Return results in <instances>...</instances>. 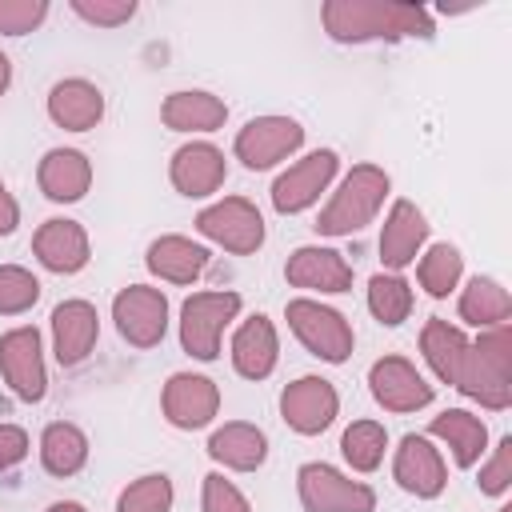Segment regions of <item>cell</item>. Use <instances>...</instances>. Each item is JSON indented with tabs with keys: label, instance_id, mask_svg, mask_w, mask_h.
Segmentation results:
<instances>
[{
	"label": "cell",
	"instance_id": "1",
	"mask_svg": "<svg viewBox=\"0 0 512 512\" xmlns=\"http://www.w3.org/2000/svg\"><path fill=\"white\" fill-rule=\"evenodd\" d=\"M324 32L336 44H368V40H432L436 24L424 4L396 0H328L320 8Z\"/></svg>",
	"mask_w": 512,
	"mask_h": 512
},
{
	"label": "cell",
	"instance_id": "2",
	"mask_svg": "<svg viewBox=\"0 0 512 512\" xmlns=\"http://www.w3.org/2000/svg\"><path fill=\"white\" fill-rule=\"evenodd\" d=\"M452 388L488 412H504L512 404V328L508 324L468 340V352L460 360Z\"/></svg>",
	"mask_w": 512,
	"mask_h": 512
},
{
	"label": "cell",
	"instance_id": "3",
	"mask_svg": "<svg viewBox=\"0 0 512 512\" xmlns=\"http://www.w3.org/2000/svg\"><path fill=\"white\" fill-rule=\"evenodd\" d=\"M392 192V176L380 168V164H352V172H344V180L336 184V192L328 196V204L320 208L316 216V232L320 236H352V232H364L384 200Z\"/></svg>",
	"mask_w": 512,
	"mask_h": 512
},
{
	"label": "cell",
	"instance_id": "4",
	"mask_svg": "<svg viewBox=\"0 0 512 512\" xmlns=\"http://www.w3.org/2000/svg\"><path fill=\"white\" fill-rule=\"evenodd\" d=\"M244 300L232 288H212V292H192L180 304V348L192 360H216L224 332L232 328V320L240 316Z\"/></svg>",
	"mask_w": 512,
	"mask_h": 512
},
{
	"label": "cell",
	"instance_id": "5",
	"mask_svg": "<svg viewBox=\"0 0 512 512\" xmlns=\"http://www.w3.org/2000/svg\"><path fill=\"white\" fill-rule=\"evenodd\" d=\"M284 320L292 328V336L324 364H344L356 348V332L348 324L344 312H336L332 304L316 300V296H296L284 304Z\"/></svg>",
	"mask_w": 512,
	"mask_h": 512
},
{
	"label": "cell",
	"instance_id": "6",
	"mask_svg": "<svg viewBox=\"0 0 512 512\" xmlns=\"http://www.w3.org/2000/svg\"><path fill=\"white\" fill-rule=\"evenodd\" d=\"M196 232L204 240H212L216 248L232 252V256H252L264 248L268 240V228H264V216L260 208L248 200V196H224V200H212L208 208L196 212Z\"/></svg>",
	"mask_w": 512,
	"mask_h": 512
},
{
	"label": "cell",
	"instance_id": "7",
	"mask_svg": "<svg viewBox=\"0 0 512 512\" xmlns=\"http://www.w3.org/2000/svg\"><path fill=\"white\" fill-rule=\"evenodd\" d=\"M296 496L304 512H376V492L364 480H352L336 464L308 460L296 468Z\"/></svg>",
	"mask_w": 512,
	"mask_h": 512
},
{
	"label": "cell",
	"instance_id": "8",
	"mask_svg": "<svg viewBox=\"0 0 512 512\" xmlns=\"http://www.w3.org/2000/svg\"><path fill=\"white\" fill-rule=\"evenodd\" d=\"M336 172H340V156H336L332 148H316V152L292 160V164L272 180L268 200H272V208H276L280 216H300V212H308V208L328 192V184L336 180Z\"/></svg>",
	"mask_w": 512,
	"mask_h": 512
},
{
	"label": "cell",
	"instance_id": "9",
	"mask_svg": "<svg viewBox=\"0 0 512 512\" xmlns=\"http://www.w3.org/2000/svg\"><path fill=\"white\" fill-rule=\"evenodd\" d=\"M0 376L8 392L24 404H40L48 392V368H44V340L36 324H16L0 336Z\"/></svg>",
	"mask_w": 512,
	"mask_h": 512
},
{
	"label": "cell",
	"instance_id": "10",
	"mask_svg": "<svg viewBox=\"0 0 512 512\" xmlns=\"http://www.w3.org/2000/svg\"><path fill=\"white\" fill-rule=\"evenodd\" d=\"M300 144H304L300 120L268 112V116H252V120L236 132L232 156H236L248 172H264V168H276L280 160H288L292 152H300Z\"/></svg>",
	"mask_w": 512,
	"mask_h": 512
},
{
	"label": "cell",
	"instance_id": "11",
	"mask_svg": "<svg viewBox=\"0 0 512 512\" xmlns=\"http://www.w3.org/2000/svg\"><path fill=\"white\" fill-rule=\"evenodd\" d=\"M160 412L180 432H200L220 416V384L204 372H172L160 388Z\"/></svg>",
	"mask_w": 512,
	"mask_h": 512
},
{
	"label": "cell",
	"instance_id": "12",
	"mask_svg": "<svg viewBox=\"0 0 512 512\" xmlns=\"http://www.w3.org/2000/svg\"><path fill=\"white\" fill-rule=\"evenodd\" d=\"M112 320L132 348H156L168 332V296L152 284H128L112 296Z\"/></svg>",
	"mask_w": 512,
	"mask_h": 512
},
{
	"label": "cell",
	"instance_id": "13",
	"mask_svg": "<svg viewBox=\"0 0 512 512\" xmlns=\"http://www.w3.org/2000/svg\"><path fill=\"white\" fill-rule=\"evenodd\" d=\"M340 416V392L324 376H296L280 392V420L296 436H320Z\"/></svg>",
	"mask_w": 512,
	"mask_h": 512
},
{
	"label": "cell",
	"instance_id": "14",
	"mask_svg": "<svg viewBox=\"0 0 512 512\" xmlns=\"http://www.w3.org/2000/svg\"><path fill=\"white\" fill-rule=\"evenodd\" d=\"M368 392L384 412H420L432 404V384L424 380V372L408 360V356H380L368 368Z\"/></svg>",
	"mask_w": 512,
	"mask_h": 512
},
{
	"label": "cell",
	"instance_id": "15",
	"mask_svg": "<svg viewBox=\"0 0 512 512\" xmlns=\"http://www.w3.org/2000/svg\"><path fill=\"white\" fill-rule=\"evenodd\" d=\"M392 480L416 500H436L448 488V464L424 432H408L392 452Z\"/></svg>",
	"mask_w": 512,
	"mask_h": 512
},
{
	"label": "cell",
	"instance_id": "16",
	"mask_svg": "<svg viewBox=\"0 0 512 512\" xmlns=\"http://www.w3.org/2000/svg\"><path fill=\"white\" fill-rule=\"evenodd\" d=\"M168 180H172V188H176L180 196L204 200V196H212V192L224 188V180H228V160H224V152H220L212 140H188V144H180V148L172 152V160H168Z\"/></svg>",
	"mask_w": 512,
	"mask_h": 512
},
{
	"label": "cell",
	"instance_id": "17",
	"mask_svg": "<svg viewBox=\"0 0 512 512\" xmlns=\"http://www.w3.org/2000/svg\"><path fill=\"white\" fill-rule=\"evenodd\" d=\"M32 256L40 260V268H48L56 276H76L92 260V240L80 220L48 216L32 236Z\"/></svg>",
	"mask_w": 512,
	"mask_h": 512
},
{
	"label": "cell",
	"instance_id": "18",
	"mask_svg": "<svg viewBox=\"0 0 512 512\" xmlns=\"http://www.w3.org/2000/svg\"><path fill=\"white\" fill-rule=\"evenodd\" d=\"M52 356L60 368H76L92 356L96 340H100V316H96V304L72 296V300H60L52 308Z\"/></svg>",
	"mask_w": 512,
	"mask_h": 512
},
{
	"label": "cell",
	"instance_id": "19",
	"mask_svg": "<svg viewBox=\"0 0 512 512\" xmlns=\"http://www.w3.org/2000/svg\"><path fill=\"white\" fill-rule=\"evenodd\" d=\"M284 280L304 292L340 296L352 288V264L344 260V252H336L328 244H300L284 264Z\"/></svg>",
	"mask_w": 512,
	"mask_h": 512
},
{
	"label": "cell",
	"instance_id": "20",
	"mask_svg": "<svg viewBox=\"0 0 512 512\" xmlns=\"http://www.w3.org/2000/svg\"><path fill=\"white\" fill-rule=\"evenodd\" d=\"M428 244V216L412 200H392L384 224H380V260L384 272H404L416 264V256Z\"/></svg>",
	"mask_w": 512,
	"mask_h": 512
},
{
	"label": "cell",
	"instance_id": "21",
	"mask_svg": "<svg viewBox=\"0 0 512 512\" xmlns=\"http://www.w3.org/2000/svg\"><path fill=\"white\" fill-rule=\"evenodd\" d=\"M228 356H232L236 376H244V380H268V376L276 372V364H280V336H276V324H272L264 312L240 320L236 332H232Z\"/></svg>",
	"mask_w": 512,
	"mask_h": 512
},
{
	"label": "cell",
	"instance_id": "22",
	"mask_svg": "<svg viewBox=\"0 0 512 512\" xmlns=\"http://www.w3.org/2000/svg\"><path fill=\"white\" fill-rule=\"evenodd\" d=\"M212 264V252L192 240V236H180V232H164L148 244L144 252V268L164 280V284H196Z\"/></svg>",
	"mask_w": 512,
	"mask_h": 512
},
{
	"label": "cell",
	"instance_id": "23",
	"mask_svg": "<svg viewBox=\"0 0 512 512\" xmlns=\"http://www.w3.org/2000/svg\"><path fill=\"white\" fill-rule=\"evenodd\" d=\"M48 120L64 132H92L104 120V92L84 76L56 80L48 88Z\"/></svg>",
	"mask_w": 512,
	"mask_h": 512
},
{
	"label": "cell",
	"instance_id": "24",
	"mask_svg": "<svg viewBox=\"0 0 512 512\" xmlns=\"http://www.w3.org/2000/svg\"><path fill=\"white\" fill-rule=\"evenodd\" d=\"M160 120H164V128H172V132L208 136V132L224 128L228 104H224L216 92H208V88H176V92L164 96Z\"/></svg>",
	"mask_w": 512,
	"mask_h": 512
},
{
	"label": "cell",
	"instance_id": "25",
	"mask_svg": "<svg viewBox=\"0 0 512 512\" xmlns=\"http://www.w3.org/2000/svg\"><path fill=\"white\" fill-rule=\"evenodd\" d=\"M36 184L52 204H76L92 188V160L80 148H48L36 164Z\"/></svg>",
	"mask_w": 512,
	"mask_h": 512
},
{
	"label": "cell",
	"instance_id": "26",
	"mask_svg": "<svg viewBox=\"0 0 512 512\" xmlns=\"http://www.w3.org/2000/svg\"><path fill=\"white\" fill-rule=\"evenodd\" d=\"M428 440H440L456 468H476L488 456V424L468 408H444L428 420Z\"/></svg>",
	"mask_w": 512,
	"mask_h": 512
},
{
	"label": "cell",
	"instance_id": "27",
	"mask_svg": "<svg viewBox=\"0 0 512 512\" xmlns=\"http://www.w3.org/2000/svg\"><path fill=\"white\" fill-rule=\"evenodd\" d=\"M204 452L228 468V472H256L264 460H268V436L260 424H248V420H228L220 428H212Z\"/></svg>",
	"mask_w": 512,
	"mask_h": 512
},
{
	"label": "cell",
	"instance_id": "28",
	"mask_svg": "<svg viewBox=\"0 0 512 512\" xmlns=\"http://www.w3.org/2000/svg\"><path fill=\"white\" fill-rule=\"evenodd\" d=\"M456 312H460L464 324L488 332V328L508 324V316H512V296H508V288H504L496 276H472V280L460 288Z\"/></svg>",
	"mask_w": 512,
	"mask_h": 512
},
{
	"label": "cell",
	"instance_id": "29",
	"mask_svg": "<svg viewBox=\"0 0 512 512\" xmlns=\"http://www.w3.org/2000/svg\"><path fill=\"white\" fill-rule=\"evenodd\" d=\"M464 352H468V336L456 324H448L444 316H428L424 320V328H420V356H424V364L432 368V376L440 384L456 380Z\"/></svg>",
	"mask_w": 512,
	"mask_h": 512
},
{
	"label": "cell",
	"instance_id": "30",
	"mask_svg": "<svg viewBox=\"0 0 512 512\" xmlns=\"http://www.w3.org/2000/svg\"><path fill=\"white\" fill-rule=\"evenodd\" d=\"M40 464L48 476H76L84 464H88V436L80 424L72 420H52L44 432H40Z\"/></svg>",
	"mask_w": 512,
	"mask_h": 512
},
{
	"label": "cell",
	"instance_id": "31",
	"mask_svg": "<svg viewBox=\"0 0 512 512\" xmlns=\"http://www.w3.org/2000/svg\"><path fill=\"white\" fill-rule=\"evenodd\" d=\"M416 280H420V288H424L432 300L452 296V292L460 288V280H464V256H460V248L448 244V240L428 244V248L416 256Z\"/></svg>",
	"mask_w": 512,
	"mask_h": 512
},
{
	"label": "cell",
	"instance_id": "32",
	"mask_svg": "<svg viewBox=\"0 0 512 512\" xmlns=\"http://www.w3.org/2000/svg\"><path fill=\"white\" fill-rule=\"evenodd\" d=\"M384 452H388V428L380 420H352L340 436V456L360 476L376 472L384 464Z\"/></svg>",
	"mask_w": 512,
	"mask_h": 512
},
{
	"label": "cell",
	"instance_id": "33",
	"mask_svg": "<svg viewBox=\"0 0 512 512\" xmlns=\"http://www.w3.org/2000/svg\"><path fill=\"white\" fill-rule=\"evenodd\" d=\"M412 284L400 276V272H376L368 280V312L376 316V324L384 328H400L408 316H412Z\"/></svg>",
	"mask_w": 512,
	"mask_h": 512
},
{
	"label": "cell",
	"instance_id": "34",
	"mask_svg": "<svg viewBox=\"0 0 512 512\" xmlns=\"http://www.w3.org/2000/svg\"><path fill=\"white\" fill-rule=\"evenodd\" d=\"M176 488L168 472H144L116 496V512H172Z\"/></svg>",
	"mask_w": 512,
	"mask_h": 512
},
{
	"label": "cell",
	"instance_id": "35",
	"mask_svg": "<svg viewBox=\"0 0 512 512\" xmlns=\"http://www.w3.org/2000/svg\"><path fill=\"white\" fill-rule=\"evenodd\" d=\"M40 300V280L24 264H0V316H24Z\"/></svg>",
	"mask_w": 512,
	"mask_h": 512
},
{
	"label": "cell",
	"instance_id": "36",
	"mask_svg": "<svg viewBox=\"0 0 512 512\" xmlns=\"http://www.w3.org/2000/svg\"><path fill=\"white\" fill-rule=\"evenodd\" d=\"M476 484L484 496H508V488H512V436H500L496 448H488V456L480 460Z\"/></svg>",
	"mask_w": 512,
	"mask_h": 512
},
{
	"label": "cell",
	"instance_id": "37",
	"mask_svg": "<svg viewBox=\"0 0 512 512\" xmlns=\"http://www.w3.org/2000/svg\"><path fill=\"white\" fill-rule=\"evenodd\" d=\"M200 512H252V504L224 472H208L200 480Z\"/></svg>",
	"mask_w": 512,
	"mask_h": 512
},
{
	"label": "cell",
	"instance_id": "38",
	"mask_svg": "<svg viewBox=\"0 0 512 512\" xmlns=\"http://www.w3.org/2000/svg\"><path fill=\"white\" fill-rule=\"evenodd\" d=\"M48 20V0H0V36H28Z\"/></svg>",
	"mask_w": 512,
	"mask_h": 512
},
{
	"label": "cell",
	"instance_id": "39",
	"mask_svg": "<svg viewBox=\"0 0 512 512\" xmlns=\"http://www.w3.org/2000/svg\"><path fill=\"white\" fill-rule=\"evenodd\" d=\"M72 12L92 28H120L136 16V0H72Z\"/></svg>",
	"mask_w": 512,
	"mask_h": 512
},
{
	"label": "cell",
	"instance_id": "40",
	"mask_svg": "<svg viewBox=\"0 0 512 512\" xmlns=\"http://www.w3.org/2000/svg\"><path fill=\"white\" fill-rule=\"evenodd\" d=\"M28 448H32L28 432H24L20 424H8V420H0V472H12L16 464H24Z\"/></svg>",
	"mask_w": 512,
	"mask_h": 512
},
{
	"label": "cell",
	"instance_id": "41",
	"mask_svg": "<svg viewBox=\"0 0 512 512\" xmlns=\"http://www.w3.org/2000/svg\"><path fill=\"white\" fill-rule=\"evenodd\" d=\"M16 224H20V204H16V196L8 192V184L0 180V236H12Z\"/></svg>",
	"mask_w": 512,
	"mask_h": 512
},
{
	"label": "cell",
	"instance_id": "42",
	"mask_svg": "<svg viewBox=\"0 0 512 512\" xmlns=\"http://www.w3.org/2000/svg\"><path fill=\"white\" fill-rule=\"evenodd\" d=\"M44 512H88L80 500H56V504H48Z\"/></svg>",
	"mask_w": 512,
	"mask_h": 512
},
{
	"label": "cell",
	"instance_id": "43",
	"mask_svg": "<svg viewBox=\"0 0 512 512\" xmlns=\"http://www.w3.org/2000/svg\"><path fill=\"white\" fill-rule=\"evenodd\" d=\"M8 84H12V60L0 52V96L8 92Z\"/></svg>",
	"mask_w": 512,
	"mask_h": 512
},
{
	"label": "cell",
	"instance_id": "44",
	"mask_svg": "<svg viewBox=\"0 0 512 512\" xmlns=\"http://www.w3.org/2000/svg\"><path fill=\"white\" fill-rule=\"evenodd\" d=\"M496 512H512V504H500V508H496Z\"/></svg>",
	"mask_w": 512,
	"mask_h": 512
}]
</instances>
